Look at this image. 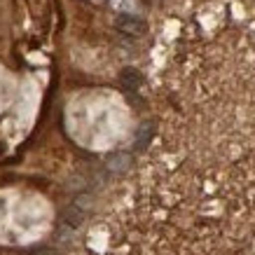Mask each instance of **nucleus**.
<instances>
[{
    "instance_id": "f03ea898",
    "label": "nucleus",
    "mask_w": 255,
    "mask_h": 255,
    "mask_svg": "<svg viewBox=\"0 0 255 255\" xmlns=\"http://www.w3.org/2000/svg\"><path fill=\"white\" fill-rule=\"evenodd\" d=\"M152 136H155V122H143L136 131V140H133V152H145V147L152 143Z\"/></svg>"
},
{
    "instance_id": "423d86ee",
    "label": "nucleus",
    "mask_w": 255,
    "mask_h": 255,
    "mask_svg": "<svg viewBox=\"0 0 255 255\" xmlns=\"http://www.w3.org/2000/svg\"><path fill=\"white\" fill-rule=\"evenodd\" d=\"M31 255H56V251H52V248H35Z\"/></svg>"
},
{
    "instance_id": "20e7f679",
    "label": "nucleus",
    "mask_w": 255,
    "mask_h": 255,
    "mask_svg": "<svg viewBox=\"0 0 255 255\" xmlns=\"http://www.w3.org/2000/svg\"><path fill=\"white\" fill-rule=\"evenodd\" d=\"M131 164H133V157L129 152H115V155H110L106 159V166L113 173H124V171L131 169Z\"/></svg>"
},
{
    "instance_id": "f257e3e1",
    "label": "nucleus",
    "mask_w": 255,
    "mask_h": 255,
    "mask_svg": "<svg viewBox=\"0 0 255 255\" xmlns=\"http://www.w3.org/2000/svg\"><path fill=\"white\" fill-rule=\"evenodd\" d=\"M115 28L122 31L124 35H131V38H138L147 31V23L136 14H120L115 19Z\"/></svg>"
},
{
    "instance_id": "7ed1b4c3",
    "label": "nucleus",
    "mask_w": 255,
    "mask_h": 255,
    "mask_svg": "<svg viewBox=\"0 0 255 255\" xmlns=\"http://www.w3.org/2000/svg\"><path fill=\"white\" fill-rule=\"evenodd\" d=\"M120 82H122V87L127 89V92L136 94L140 89V85H143V75H140L138 68H131V66H127V68L120 70Z\"/></svg>"
},
{
    "instance_id": "39448f33",
    "label": "nucleus",
    "mask_w": 255,
    "mask_h": 255,
    "mask_svg": "<svg viewBox=\"0 0 255 255\" xmlns=\"http://www.w3.org/2000/svg\"><path fill=\"white\" fill-rule=\"evenodd\" d=\"M82 220H85V211L80 209V206H75V204H70L68 209L63 211V216H61V223L66 225V227H70V230L80 227Z\"/></svg>"
}]
</instances>
